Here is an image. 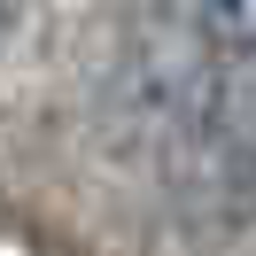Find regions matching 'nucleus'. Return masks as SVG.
Returning <instances> with one entry per match:
<instances>
[{"label": "nucleus", "mask_w": 256, "mask_h": 256, "mask_svg": "<svg viewBox=\"0 0 256 256\" xmlns=\"http://www.w3.org/2000/svg\"><path fill=\"white\" fill-rule=\"evenodd\" d=\"M194 132H202V156H210V171L225 186H248L256 178V47L218 54Z\"/></svg>", "instance_id": "obj_1"}]
</instances>
